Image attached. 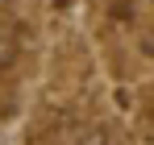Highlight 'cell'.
<instances>
[{"label":"cell","mask_w":154,"mask_h":145,"mask_svg":"<svg viewBox=\"0 0 154 145\" xmlns=\"http://www.w3.org/2000/svg\"><path fill=\"white\" fill-rule=\"evenodd\" d=\"M17 54H21V33H17V25H13V21H0V71L13 67Z\"/></svg>","instance_id":"6da1fadb"},{"label":"cell","mask_w":154,"mask_h":145,"mask_svg":"<svg viewBox=\"0 0 154 145\" xmlns=\"http://www.w3.org/2000/svg\"><path fill=\"white\" fill-rule=\"evenodd\" d=\"M79 145H108V129H104V124H92V129H83Z\"/></svg>","instance_id":"7a4b0ae2"}]
</instances>
